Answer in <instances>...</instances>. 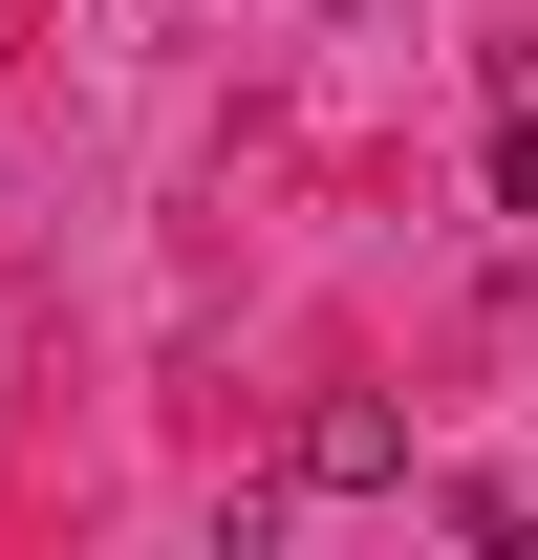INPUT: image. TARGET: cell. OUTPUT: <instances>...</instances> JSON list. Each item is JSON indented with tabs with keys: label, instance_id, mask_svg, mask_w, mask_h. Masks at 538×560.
Here are the masks:
<instances>
[{
	"label": "cell",
	"instance_id": "1",
	"mask_svg": "<svg viewBox=\"0 0 538 560\" xmlns=\"http://www.w3.org/2000/svg\"><path fill=\"white\" fill-rule=\"evenodd\" d=\"M302 475H324V495H388V475H409V410H366V388L302 410Z\"/></svg>",
	"mask_w": 538,
	"mask_h": 560
},
{
	"label": "cell",
	"instance_id": "2",
	"mask_svg": "<svg viewBox=\"0 0 538 560\" xmlns=\"http://www.w3.org/2000/svg\"><path fill=\"white\" fill-rule=\"evenodd\" d=\"M495 215H538V66H517V108H495Z\"/></svg>",
	"mask_w": 538,
	"mask_h": 560
}]
</instances>
